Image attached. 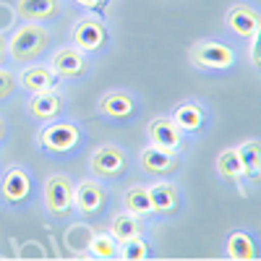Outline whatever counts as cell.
<instances>
[{"mask_svg":"<svg viewBox=\"0 0 261 261\" xmlns=\"http://www.w3.org/2000/svg\"><path fill=\"white\" fill-rule=\"evenodd\" d=\"M47 65L60 79H73V76H81L86 71V58H84V53L79 47L65 45V47H58L50 55V63Z\"/></svg>","mask_w":261,"mask_h":261,"instance_id":"obj_13","label":"cell"},{"mask_svg":"<svg viewBox=\"0 0 261 261\" xmlns=\"http://www.w3.org/2000/svg\"><path fill=\"white\" fill-rule=\"evenodd\" d=\"M32 196V175L24 167H8L0 178V201H6L11 206H21Z\"/></svg>","mask_w":261,"mask_h":261,"instance_id":"obj_7","label":"cell"},{"mask_svg":"<svg viewBox=\"0 0 261 261\" xmlns=\"http://www.w3.org/2000/svg\"><path fill=\"white\" fill-rule=\"evenodd\" d=\"M217 172H220V178L230 186H238L241 188V183L246 180V172H243V165L241 160H238V151L235 146L230 149H222L220 154H217Z\"/></svg>","mask_w":261,"mask_h":261,"instance_id":"obj_20","label":"cell"},{"mask_svg":"<svg viewBox=\"0 0 261 261\" xmlns=\"http://www.w3.org/2000/svg\"><path fill=\"white\" fill-rule=\"evenodd\" d=\"M97 110H99V115L110 118V120H125L136 113V97L125 89H113L99 97Z\"/></svg>","mask_w":261,"mask_h":261,"instance_id":"obj_12","label":"cell"},{"mask_svg":"<svg viewBox=\"0 0 261 261\" xmlns=\"http://www.w3.org/2000/svg\"><path fill=\"white\" fill-rule=\"evenodd\" d=\"M76 6H81V8H89V11H99V8H105V0H73Z\"/></svg>","mask_w":261,"mask_h":261,"instance_id":"obj_28","label":"cell"},{"mask_svg":"<svg viewBox=\"0 0 261 261\" xmlns=\"http://www.w3.org/2000/svg\"><path fill=\"white\" fill-rule=\"evenodd\" d=\"M89 251H92L94 258H120V243L110 232H97L94 230L92 241H89Z\"/></svg>","mask_w":261,"mask_h":261,"instance_id":"obj_24","label":"cell"},{"mask_svg":"<svg viewBox=\"0 0 261 261\" xmlns=\"http://www.w3.org/2000/svg\"><path fill=\"white\" fill-rule=\"evenodd\" d=\"M146 256H149V243L144 241V235L130 238V241H125L120 246V258H125V261H141Z\"/></svg>","mask_w":261,"mask_h":261,"instance_id":"obj_25","label":"cell"},{"mask_svg":"<svg viewBox=\"0 0 261 261\" xmlns=\"http://www.w3.org/2000/svg\"><path fill=\"white\" fill-rule=\"evenodd\" d=\"M79 141H81V130L71 120L47 123L45 128L39 130V136H37V146L42 151H47V154H53V157H60V154L73 151L79 146Z\"/></svg>","mask_w":261,"mask_h":261,"instance_id":"obj_2","label":"cell"},{"mask_svg":"<svg viewBox=\"0 0 261 261\" xmlns=\"http://www.w3.org/2000/svg\"><path fill=\"white\" fill-rule=\"evenodd\" d=\"M248 60H251V65L258 71L261 68V42H258V34L256 37H251V50H248Z\"/></svg>","mask_w":261,"mask_h":261,"instance_id":"obj_27","label":"cell"},{"mask_svg":"<svg viewBox=\"0 0 261 261\" xmlns=\"http://www.w3.org/2000/svg\"><path fill=\"white\" fill-rule=\"evenodd\" d=\"M235 151H238V160H241V165H243L246 180H258V172H261V146H258V139L243 141L241 146H235Z\"/></svg>","mask_w":261,"mask_h":261,"instance_id":"obj_22","label":"cell"},{"mask_svg":"<svg viewBox=\"0 0 261 261\" xmlns=\"http://www.w3.org/2000/svg\"><path fill=\"white\" fill-rule=\"evenodd\" d=\"M16 89H18V79L8 68H0V102L8 99Z\"/></svg>","mask_w":261,"mask_h":261,"instance_id":"obj_26","label":"cell"},{"mask_svg":"<svg viewBox=\"0 0 261 261\" xmlns=\"http://www.w3.org/2000/svg\"><path fill=\"white\" fill-rule=\"evenodd\" d=\"M50 45V32L47 27L37 24V21H24L18 29L8 37V58L13 63H34Z\"/></svg>","mask_w":261,"mask_h":261,"instance_id":"obj_1","label":"cell"},{"mask_svg":"<svg viewBox=\"0 0 261 261\" xmlns=\"http://www.w3.org/2000/svg\"><path fill=\"white\" fill-rule=\"evenodd\" d=\"M225 24L232 34L238 37H256L258 29H261V18H258V11L251 6V3H235L227 16H225Z\"/></svg>","mask_w":261,"mask_h":261,"instance_id":"obj_11","label":"cell"},{"mask_svg":"<svg viewBox=\"0 0 261 261\" xmlns=\"http://www.w3.org/2000/svg\"><path fill=\"white\" fill-rule=\"evenodd\" d=\"M73 186L65 172H53L42 183V201L53 217H68L73 212Z\"/></svg>","mask_w":261,"mask_h":261,"instance_id":"obj_3","label":"cell"},{"mask_svg":"<svg viewBox=\"0 0 261 261\" xmlns=\"http://www.w3.org/2000/svg\"><path fill=\"white\" fill-rule=\"evenodd\" d=\"M144 217H136V214H130V212H118L113 220H110V232L115 241L123 246L125 241H130V238H139V235H144Z\"/></svg>","mask_w":261,"mask_h":261,"instance_id":"obj_19","label":"cell"},{"mask_svg":"<svg viewBox=\"0 0 261 261\" xmlns=\"http://www.w3.org/2000/svg\"><path fill=\"white\" fill-rule=\"evenodd\" d=\"M6 55H8V39L3 37V32H0V63L6 60Z\"/></svg>","mask_w":261,"mask_h":261,"instance_id":"obj_29","label":"cell"},{"mask_svg":"<svg viewBox=\"0 0 261 261\" xmlns=\"http://www.w3.org/2000/svg\"><path fill=\"white\" fill-rule=\"evenodd\" d=\"M105 201H107V191L105 183H99V178H86L73 186V209H79L81 214L102 212Z\"/></svg>","mask_w":261,"mask_h":261,"instance_id":"obj_9","label":"cell"},{"mask_svg":"<svg viewBox=\"0 0 261 261\" xmlns=\"http://www.w3.org/2000/svg\"><path fill=\"white\" fill-rule=\"evenodd\" d=\"M139 165L144 172H149V175H170V172L178 170V160L172 151H165L154 144H149L146 149L139 151Z\"/></svg>","mask_w":261,"mask_h":261,"instance_id":"obj_14","label":"cell"},{"mask_svg":"<svg viewBox=\"0 0 261 261\" xmlns=\"http://www.w3.org/2000/svg\"><path fill=\"white\" fill-rule=\"evenodd\" d=\"M65 107V99L58 89H50V92H34L32 99H29V113L32 118L37 120H53L63 113Z\"/></svg>","mask_w":261,"mask_h":261,"instance_id":"obj_16","label":"cell"},{"mask_svg":"<svg viewBox=\"0 0 261 261\" xmlns=\"http://www.w3.org/2000/svg\"><path fill=\"white\" fill-rule=\"evenodd\" d=\"M146 188H149V201H151V212H154V214H172V212H178L180 193H178V188L172 186L170 180L151 183Z\"/></svg>","mask_w":261,"mask_h":261,"instance_id":"obj_17","label":"cell"},{"mask_svg":"<svg viewBox=\"0 0 261 261\" xmlns=\"http://www.w3.org/2000/svg\"><path fill=\"white\" fill-rule=\"evenodd\" d=\"M191 63L201 71H227L235 65V50L225 42H217V39H204V42H196L188 53Z\"/></svg>","mask_w":261,"mask_h":261,"instance_id":"obj_4","label":"cell"},{"mask_svg":"<svg viewBox=\"0 0 261 261\" xmlns=\"http://www.w3.org/2000/svg\"><path fill=\"white\" fill-rule=\"evenodd\" d=\"M225 256L232 261H251L256 258V243L253 238L246 230H235L227 235V243H225Z\"/></svg>","mask_w":261,"mask_h":261,"instance_id":"obj_21","label":"cell"},{"mask_svg":"<svg viewBox=\"0 0 261 261\" xmlns=\"http://www.w3.org/2000/svg\"><path fill=\"white\" fill-rule=\"evenodd\" d=\"M3 139H6V118L0 115V141H3Z\"/></svg>","mask_w":261,"mask_h":261,"instance_id":"obj_30","label":"cell"},{"mask_svg":"<svg viewBox=\"0 0 261 261\" xmlns=\"http://www.w3.org/2000/svg\"><path fill=\"white\" fill-rule=\"evenodd\" d=\"M58 11H60V0H16V16L24 21L45 24V21L58 16Z\"/></svg>","mask_w":261,"mask_h":261,"instance_id":"obj_18","label":"cell"},{"mask_svg":"<svg viewBox=\"0 0 261 261\" xmlns=\"http://www.w3.org/2000/svg\"><path fill=\"white\" fill-rule=\"evenodd\" d=\"M107 37H110V32H107L105 21L92 18V16L79 18L73 24V29H71V42H73V47H79L81 53H94V50L105 47Z\"/></svg>","mask_w":261,"mask_h":261,"instance_id":"obj_6","label":"cell"},{"mask_svg":"<svg viewBox=\"0 0 261 261\" xmlns=\"http://www.w3.org/2000/svg\"><path fill=\"white\" fill-rule=\"evenodd\" d=\"M89 170L92 175L99 180H115L128 170V154L125 149L115 146V144H102L92 151L89 157Z\"/></svg>","mask_w":261,"mask_h":261,"instance_id":"obj_5","label":"cell"},{"mask_svg":"<svg viewBox=\"0 0 261 261\" xmlns=\"http://www.w3.org/2000/svg\"><path fill=\"white\" fill-rule=\"evenodd\" d=\"M123 209L136 214V217H149L151 212V201H149V188L146 186H130L123 193Z\"/></svg>","mask_w":261,"mask_h":261,"instance_id":"obj_23","label":"cell"},{"mask_svg":"<svg viewBox=\"0 0 261 261\" xmlns=\"http://www.w3.org/2000/svg\"><path fill=\"white\" fill-rule=\"evenodd\" d=\"M146 136H149V144H154L165 151H172V154H178L183 149L186 139H183V130L172 123L170 115H157L151 118L149 125H146Z\"/></svg>","mask_w":261,"mask_h":261,"instance_id":"obj_8","label":"cell"},{"mask_svg":"<svg viewBox=\"0 0 261 261\" xmlns=\"http://www.w3.org/2000/svg\"><path fill=\"white\" fill-rule=\"evenodd\" d=\"M18 79V86L27 92H50V89H60L63 79L50 68V65H37V63H27L21 73L16 76Z\"/></svg>","mask_w":261,"mask_h":261,"instance_id":"obj_10","label":"cell"},{"mask_svg":"<svg viewBox=\"0 0 261 261\" xmlns=\"http://www.w3.org/2000/svg\"><path fill=\"white\" fill-rule=\"evenodd\" d=\"M170 118L183 134H199V130L204 128V123H206V110L199 102L188 99V102H180L175 110H172Z\"/></svg>","mask_w":261,"mask_h":261,"instance_id":"obj_15","label":"cell"}]
</instances>
